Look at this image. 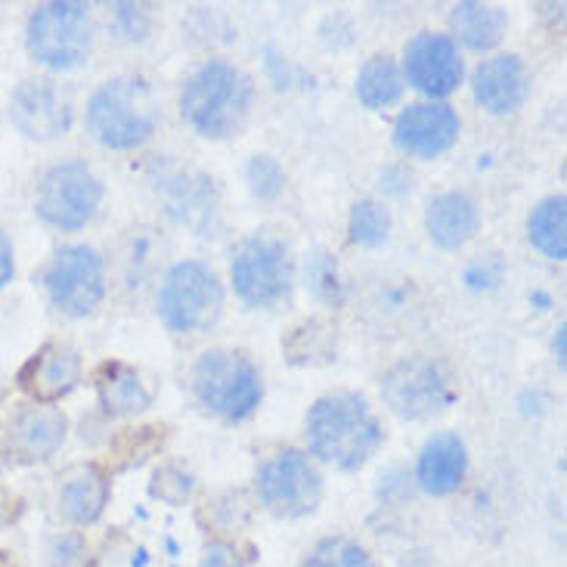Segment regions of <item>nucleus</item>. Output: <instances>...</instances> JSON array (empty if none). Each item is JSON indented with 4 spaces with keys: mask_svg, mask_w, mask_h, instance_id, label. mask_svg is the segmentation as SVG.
Segmentation results:
<instances>
[{
    "mask_svg": "<svg viewBox=\"0 0 567 567\" xmlns=\"http://www.w3.org/2000/svg\"><path fill=\"white\" fill-rule=\"evenodd\" d=\"M112 31L124 41H143L150 31V13L137 3H115L112 7Z\"/></svg>",
    "mask_w": 567,
    "mask_h": 567,
    "instance_id": "nucleus-31",
    "label": "nucleus"
},
{
    "mask_svg": "<svg viewBox=\"0 0 567 567\" xmlns=\"http://www.w3.org/2000/svg\"><path fill=\"white\" fill-rule=\"evenodd\" d=\"M307 282L320 301H341L338 264L326 248H317L313 255H307Z\"/></svg>",
    "mask_w": 567,
    "mask_h": 567,
    "instance_id": "nucleus-29",
    "label": "nucleus"
},
{
    "mask_svg": "<svg viewBox=\"0 0 567 567\" xmlns=\"http://www.w3.org/2000/svg\"><path fill=\"white\" fill-rule=\"evenodd\" d=\"M477 227H481L477 202L460 189L434 196L425 208V230L431 243L444 251H460L462 246H468L475 239Z\"/></svg>",
    "mask_w": 567,
    "mask_h": 567,
    "instance_id": "nucleus-19",
    "label": "nucleus"
},
{
    "mask_svg": "<svg viewBox=\"0 0 567 567\" xmlns=\"http://www.w3.org/2000/svg\"><path fill=\"white\" fill-rule=\"evenodd\" d=\"M565 338H567V326L561 322V326L555 329V338H553L555 360H558V367H561V369H565Z\"/></svg>",
    "mask_w": 567,
    "mask_h": 567,
    "instance_id": "nucleus-35",
    "label": "nucleus"
},
{
    "mask_svg": "<svg viewBox=\"0 0 567 567\" xmlns=\"http://www.w3.org/2000/svg\"><path fill=\"white\" fill-rule=\"evenodd\" d=\"M450 29H453V38L462 41L468 50L487 53V50H493V47L503 41V34H506L508 29V16L503 7L465 0V3H456V7H453V13H450Z\"/></svg>",
    "mask_w": 567,
    "mask_h": 567,
    "instance_id": "nucleus-22",
    "label": "nucleus"
},
{
    "mask_svg": "<svg viewBox=\"0 0 567 567\" xmlns=\"http://www.w3.org/2000/svg\"><path fill=\"white\" fill-rule=\"evenodd\" d=\"M465 472H468V450H465V441L453 431L434 434L429 444L422 446L419 462H415V481L431 496H450L453 491H460Z\"/></svg>",
    "mask_w": 567,
    "mask_h": 567,
    "instance_id": "nucleus-18",
    "label": "nucleus"
},
{
    "mask_svg": "<svg viewBox=\"0 0 567 567\" xmlns=\"http://www.w3.org/2000/svg\"><path fill=\"white\" fill-rule=\"evenodd\" d=\"M382 398L388 410L406 422H425L456 403V384L441 360L403 357L384 372Z\"/></svg>",
    "mask_w": 567,
    "mask_h": 567,
    "instance_id": "nucleus-7",
    "label": "nucleus"
},
{
    "mask_svg": "<svg viewBox=\"0 0 567 567\" xmlns=\"http://www.w3.org/2000/svg\"><path fill=\"white\" fill-rule=\"evenodd\" d=\"M19 382L38 403L53 406L56 400L69 398L81 382V357L69 344H44L22 369Z\"/></svg>",
    "mask_w": 567,
    "mask_h": 567,
    "instance_id": "nucleus-17",
    "label": "nucleus"
},
{
    "mask_svg": "<svg viewBox=\"0 0 567 567\" xmlns=\"http://www.w3.org/2000/svg\"><path fill=\"white\" fill-rule=\"evenodd\" d=\"M305 434L310 456L341 472L363 468L384 441L379 415L357 391L322 394L307 413Z\"/></svg>",
    "mask_w": 567,
    "mask_h": 567,
    "instance_id": "nucleus-1",
    "label": "nucleus"
},
{
    "mask_svg": "<svg viewBox=\"0 0 567 567\" xmlns=\"http://www.w3.org/2000/svg\"><path fill=\"white\" fill-rule=\"evenodd\" d=\"M87 543L78 534H62L50 543L47 561L50 567H87Z\"/></svg>",
    "mask_w": 567,
    "mask_h": 567,
    "instance_id": "nucleus-32",
    "label": "nucleus"
},
{
    "mask_svg": "<svg viewBox=\"0 0 567 567\" xmlns=\"http://www.w3.org/2000/svg\"><path fill=\"white\" fill-rule=\"evenodd\" d=\"M246 177L248 186H251V193H255L258 199H277L279 193H282V186H286V174L279 168L277 158H270V155H255V158L248 162Z\"/></svg>",
    "mask_w": 567,
    "mask_h": 567,
    "instance_id": "nucleus-30",
    "label": "nucleus"
},
{
    "mask_svg": "<svg viewBox=\"0 0 567 567\" xmlns=\"http://www.w3.org/2000/svg\"><path fill=\"white\" fill-rule=\"evenodd\" d=\"M527 239L549 261H565L567 258V199L546 196L534 205L527 217Z\"/></svg>",
    "mask_w": 567,
    "mask_h": 567,
    "instance_id": "nucleus-23",
    "label": "nucleus"
},
{
    "mask_svg": "<svg viewBox=\"0 0 567 567\" xmlns=\"http://www.w3.org/2000/svg\"><path fill=\"white\" fill-rule=\"evenodd\" d=\"M199 567H246V558L239 555V546L230 539H215L205 546Z\"/></svg>",
    "mask_w": 567,
    "mask_h": 567,
    "instance_id": "nucleus-33",
    "label": "nucleus"
},
{
    "mask_svg": "<svg viewBox=\"0 0 567 567\" xmlns=\"http://www.w3.org/2000/svg\"><path fill=\"white\" fill-rule=\"evenodd\" d=\"M291 363H317L332 353V329L322 320H307L291 329L289 341H282Z\"/></svg>",
    "mask_w": 567,
    "mask_h": 567,
    "instance_id": "nucleus-27",
    "label": "nucleus"
},
{
    "mask_svg": "<svg viewBox=\"0 0 567 567\" xmlns=\"http://www.w3.org/2000/svg\"><path fill=\"white\" fill-rule=\"evenodd\" d=\"M16 277V255H13V243L7 230L0 227V291L7 289Z\"/></svg>",
    "mask_w": 567,
    "mask_h": 567,
    "instance_id": "nucleus-34",
    "label": "nucleus"
},
{
    "mask_svg": "<svg viewBox=\"0 0 567 567\" xmlns=\"http://www.w3.org/2000/svg\"><path fill=\"white\" fill-rule=\"evenodd\" d=\"M403 87H406L403 72H400L398 60L388 53L369 56L360 69V75H357V96L367 109L394 106L403 96Z\"/></svg>",
    "mask_w": 567,
    "mask_h": 567,
    "instance_id": "nucleus-24",
    "label": "nucleus"
},
{
    "mask_svg": "<svg viewBox=\"0 0 567 567\" xmlns=\"http://www.w3.org/2000/svg\"><path fill=\"white\" fill-rule=\"evenodd\" d=\"M10 115L22 137L47 143V140L69 134V127L75 122V106H72V96L62 91L56 81L25 78L10 96Z\"/></svg>",
    "mask_w": 567,
    "mask_h": 567,
    "instance_id": "nucleus-13",
    "label": "nucleus"
},
{
    "mask_svg": "<svg viewBox=\"0 0 567 567\" xmlns=\"http://www.w3.org/2000/svg\"><path fill=\"white\" fill-rule=\"evenodd\" d=\"M109 496H112V481L106 472L100 465H84L62 481L56 503L65 522L75 527H91L103 518Z\"/></svg>",
    "mask_w": 567,
    "mask_h": 567,
    "instance_id": "nucleus-20",
    "label": "nucleus"
},
{
    "mask_svg": "<svg viewBox=\"0 0 567 567\" xmlns=\"http://www.w3.org/2000/svg\"><path fill=\"white\" fill-rule=\"evenodd\" d=\"M162 118L150 81L137 75L109 78L87 100V131L106 150H137Z\"/></svg>",
    "mask_w": 567,
    "mask_h": 567,
    "instance_id": "nucleus-3",
    "label": "nucleus"
},
{
    "mask_svg": "<svg viewBox=\"0 0 567 567\" xmlns=\"http://www.w3.org/2000/svg\"><path fill=\"white\" fill-rule=\"evenodd\" d=\"M472 93L477 106L487 109L491 115H508L518 112L530 96V75L522 56L499 53L484 60L472 75Z\"/></svg>",
    "mask_w": 567,
    "mask_h": 567,
    "instance_id": "nucleus-15",
    "label": "nucleus"
},
{
    "mask_svg": "<svg viewBox=\"0 0 567 567\" xmlns=\"http://www.w3.org/2000/svg\"><path fill=\"white\" fill-rule=\"evenodd\" d=\"M462 134L460 112L450 103H413L394 122V143L415 158L444 155Z\"/></svg>",
    "mask_w": 567,
    "mask_h": 567,
    "instance_id": "nucleus-14",
    "label": "nucleus"
},
{
    "mask_svg": "<svg viewBox=\"0 0 567 567\" xmlns=\"http://www.w3.org/2000/svg\"><path fill=\"white\" fill-rule=\"evenodd\" d=\"M25 47L31 60L53 72H72L91 56L93 16L87 3L78 0H53L41 3L29 16Z\"/></svg>",
    "mask_w": 567,
    "mask_h": 567,
    "instance_id": "nucleus-5",
    "label": "nucleus"
},
{
    "mask_svg": "<svg viewBox=\"0 0 567 567\" xmlns=\"http://www.w3.org/2000/svg\"><path fill=\"white\" fill-rule=\"evenodd\" d=\"M224 313V286L202 261H177L158 289V317L177 336L205 332Z\"/></svg>",
    "mask_w": 567,
    "mask_h": 567,
    "instance_id": "nucleus-6",
    "label": "nucleus"
},
{
    "mask_svg": "<svg viewBox=\"0 0 567 567\" xmlns=\"http://www.w3.org/2000/svg\"><path fill=\"white\" fill-rule=\"evenodd\" d=\"M96 398L109 415H137L153 406L150 384L127 363H106L96 372Z\"/></svg>",
    "mask_w": 567,
    "mask_h": 567,
    "instance_id": "nucleus-21",
    "label": "nucleus"
},
{
    "mask_svg": "<svg viewBox=\"0 0 567 567\" xmlns=\"http://www.w3.org/2000/svg\"><path fill=\"white\" fill-rule=\"evenodd\" d=\"M295 264L289 248L270 236L246 239L233 258V289L248 307H274L289 298Z\"/></svg>",
    "mask_w": 567,
    "mask_h": 567,
    "instance_id": "nucleus-11",
    "label": "nucleus"
},
{
    "mask_svg": "<svg viewBox=\"0 0 567 567\" xmlns=\"http://www.w3.org/2000/svg\"><path fill=\"white\" fill-rule=\"evenodd\" d=\"M255 106V81L227 60H208L186 78L181 91L184 122L208 140L236 137Z\"/></svg>",
    "mask_w": 567,
    "mask_h": 567,
    "instance_id": "nucleus-2",
    "label": "nucleus"
},
{
    "mask_svg": "<svg viewBox=\"0 0 567 567\" xmlns=\"http://www.w3.org/2000/svg\"><path fill=\"white\" fill-rule=\"evenodd\" d=\"M403 81L429 96L431 103H444V96L460 91L465 78V62H462L460 44L450 34L437 31H419L403 47Z\"/></svg>",
    "mask_w": 567,
    "mask_h": 567,
    "instance_id": "nucleus-12",
    "label": "nucleus"
},
{
    "mask_svg": "<svg viewBox=\"0 0 567 567\" xmlns=\"http://www.w3.org/2000/svg\"><path fill=\"white\" fill-rule=\"evenodd\" d=\"M65 415L50 406V403H34L25 406L22 413H16L7 431V446L16 462H44L50 460L65 441Z\"/></svg>",
    "mask_w": 567,
    "mask_h": 567,
    "instance_id": "nucleus-16",
    "label": "nucleus"
},
{
    "mask_svg": "<svg viewBox=\"0 0 567 567\" xmlns=\"http://www.w3.org/2000/svg\"><path fill=\"white\" fill-rule=\"evenodd\" d=\"M193 491H196V481H193V475L184 472L181 465H162L153 475V481H150L153 499L174 508L184 506L186 499L193 496Z\"/></svg>",
    "mask_w": 567,
    "mask_h": 567,
    "instance_id": "nucleus-28",
    "label": "nucleus"
},
{
    "mask_svg": "<svg viewBox=\"0 0 567 567\" xmlns=\"http://www.w3.org/2000/svg\"><path fill=\"white\" fill-rule=\"evenodd\" d=\"M348 233H351L353 246L379 248L391 233V212L379 199L353 202Z\"/></svg>",
    "mask_w": 567,
    "mask_h": 567,
    "instance_id": "nucleus-25",
    "label": "nucleus"
},
{
    "mask_svg": "<svg viewBox=\"0 0 567 567\" xmlns=\"http://www.w3.org/2000/svg\"><path fill=\"white\" fill-rule=\"evenodd\" d=\"M100 202H103L100 177L84 162L65 158L44 171L38 193H34V212L50 227L75 233L91 224Z\"/></svg>",
    "mask_w": 567,
    "mask_h": 567,
    "instance_id": "nucleus-9",
    "label": "nucleus"
},
{
    "mask_svg": "<svg viewBox=\"0 0 567 567\" xmlns=\"http://www.w3.org/2000/svg\"><path fill=\"white\" fill-rule=\"evenodd\" d=\"M301 567H375L372 555L351 537H326L305 555Z\"/></svg>",
    "mask_w": 567,
    "mask_h": 567,
    "instance_id": "nucleus-26",
    "label": "nucleus"
},
{
    "mask_svg": "<svg viewBox=\"0 0 567 567\" xmlns=\"http://www.w3.org/2000/svg\"><path fill=\"white\" fill-rule=\"evenodd\" d=\"M44 289L65 317H87L106 298V264L91 246H62L44 270Z\"/></svg>",
    "mask_w": 567,
    "mask_h": 567,
    "instance_id": "nucleus-10",
    "label": "nucleus"
},
{
    "mask_svg": "<svg viewBox=\"0 0 567 567\" xmlns=\"http://www.w3.org/2000/svg\"><path fill=\"white\" fill-rule=\"evenodd\" d=\"M193 394L205 413L224 422H246L264 400L261 369L246 351H205L193 367Z\"/></svg>",
    "mask_w": 567,
    "mask_h": 567,
    "instance_id": "nucleus-4",
    "label": "nucleus"
},
{
    "mask_svg": "<svg viewBox=\"0 0 567 567\" xmlns=\"http://www.w3.org/2000/svg\"><path fill=\"white\" fill-rule=\"evenodd\" d=\"M255 491L270 515L291 522L320 508L322 475L301 450H277L258 465Z\"/></svg>",
    "mask_w": 567,
    "mask_h": 567,
    "instance_id": "nucleus-8",
    "label": "nucleus"
}]
</instances>
